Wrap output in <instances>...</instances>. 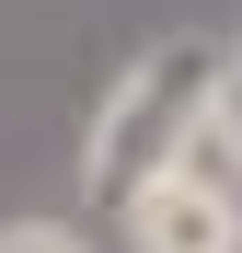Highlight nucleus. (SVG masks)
<instances>
[{
    "mask_svg": "<svg viewBox=\"0 0 242 253\" xmlns=\"http://www.w3.org/2000/svg\"><path fill=\"white\" fill-rule=\"evenodd\" d=\"M208 92H219V46H208V35H150V46L93 92V115H81V184L115 207L139 173L185 161Z\"/></svg>",
    "mask_w": 242,
    "mask_h": 253,
    "instance_id": "nucleus-1",
    "label": "nucleus"
},
{
    "mask_svg": "<svg viewBox=\"0 0 242 253\" xmlns=\"http://www.w3.org/2000/svg\"><path fill=\"white\" fill-rule=\"evenodd\" d=\"M115 242L127 253H242V184L196 173V161H161L115 196Z\"/></svg>",
    "mask_w": 242,
    "mask_h": 253,
    "instance_id": "nucleus-2",
    "label": "nucleus"
},
{
    "mask_svg": "<svg viewBox=\"0 0 242 253\" xmlns=\"http://www.w3.org/2000/svg\"><path fill=\"white\" fill-rule=\"evenodd\" d=\"M0 253H93L81 219H0Z\"/></svg>",
    "mask_w": 242,
    "mask_h": 253,
    "instance_id": "nucleus-3",
    "label": "nucleus"
},
{
    "mask_svg": "<svg viewBox=\"0 0 242 253\" xmlns=\"http://www.w3.org/2000/svg\"><path fill=\"white\" fill-rule=\"evenodd\" d=\"M219 58H231V81H242V35H231V46H219Z\"/></svg>",
    "mask_w": 242,
    "mask_h": 253,
    "instance_id": "nucleus-4",
    "label": "nucleus"
}]
</instances>
